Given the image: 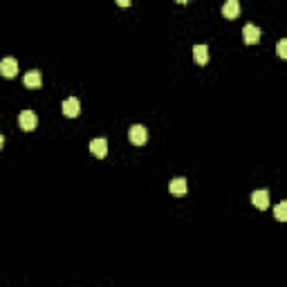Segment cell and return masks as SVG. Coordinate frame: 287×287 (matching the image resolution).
Masks as SVG:
<instances>
[{
  "mask_svg": "<svg viewBox=\"0 0 287 287\" xmlns=\"http://www.w3.org/2000/svg\"><path fill=\"white\" fill-rule=\"evenodd\" d=\"M128 139H130V144H135V146H144V144L148 142V130H146V126H142V123L130 126Z\"/></svg>",
  "mask_w": 287,
  "mask_h": 287,
  "instance_id": "cell-1",
  "label": "cell"
},
{
  "mask_svg": "<svg viewBox=\"0 0 287 287\" xmlns=\"http://www.w3.org/2000/svg\"><path fill=\"white\" fill-rule=\"evenodd\" d=\"M18 126L23 128V130H36V126H38V117H36V112H32V110H23L21 115H18Z\"/></svg>",
  "mask_w": 287,
  "mask_h": 287,
  "instance_id": "cell-2",
  "label": "cell"
},
{
  "mask_svg": "<svg viewBox=\"0 0 287 287\" xmlns=\"http://www.w3.org/2000/svg\"><path fill=\"white\" fill-rule=\"evenodd\" d=\"M0 74L5 76V79H14L18 74V61L7 56V59L0 61Z\"/></svg>",
  "mask_w": 287,
  "mask_h": 287,
  "instance_id": "cell-3",
  "label": "cell"
},
{
  "mask_svg": "<svg viewBox=\"0 0 287 287\" xmlns=\"http://www.w3.org/2000/svg\"><path fill=\"white\" fill-rule=\"evenodd\" d=\"M251 202H254L256 209H261V211L269 209V191H265V189L254 191V193H251Z\"/></svg>",
  "mask_w": 287,
  "mask_h": 287,
  "instance_id": "cell-4",
  "label": "cell"
},
{
  "mask_svg": "<svg viewBox=\"0 0 287 287\" xmlns=\"http://www.w3.org/2000/svg\"><path fill=\"white\" fill-rule=\"evenodd\" d=\"M61 108H63V115H65V117H79V115H81V101L76 99V96H70V99H65Z\"/></svg>",
  "mask_w": 287,
  "mask_h": 287,
  "instance_id": "cell-5",
  "label": "cell"
},
{
  "mask_svg": "<svg viewBox=\"0 0 287 287\" xmlns=\"http://www.w3.org/2000/svg\"><path fill=\"white\" fill-rule=\"evenodd\" d=\"M242 41H245L247 45H256V43L261 41V27L245 25V29H242Z\"/></svg>",
  "mask_w": 287,
  "mask_h": 287,
  "instance_id": "cell-6",
  "label": "cell"
},
{
  "mask_svg": "<svg viewBox=\"0 0 287 287\" xmlns=\"http://www.w3.org/2000/svg\"><path fill=\"white\" fill-rule=\"evenodd\" d=\"M90 153L95 155V157H99V160H101V157H106V155H108V142L103 137L92 139V142H90Z\"/></svg>",
  "mask_w": 287,
  "mask_h": 287,
  "instance_id": "cell-7",
  "label": "cell"
},
{
  "mask_svg": "<svg viewBox=\"0 0 287 287\" xmlns=\"http://www.w3.org/2000/svg\"><path fill=\"white\" fill-rule=\"evenodd\" d=\"M23 83H25L27 88L36 90V88H41L43 85V74L38 72V70H29V72L25 74V79H23Z\"/></svg>",
  "mask_w": 287,
  "mask_h": 287,
  "instance_id": "cell-8",
  "label": "cell"
},
{
  "mask_svg": "<svg viewBox=\"0 0 287 287\" xmlns=\"http://www.w3.org/2000/svg\"><path fill=\"white\" fill-rule=\"evenodd\" d=\"M168 191L173 193V195L182 197L186 191H189V184H186V180H184V177H175V180H170V184H168Z\"/></svg>",
  "mask_w": 287,
  "mask_h": 287,
  "instance_id": "cell-9",
  "label": "cell"
},
{
  "mask_svg": "<svg viewBox=\"0 0 287 287\" xmlns=\"http://www.w3.org/2000/svg\"><path fill=\"white\" fill-rule=\"evenodd\" d=\"M222 14H224V18H229V21L238 18V14H240V2H238V0H229L227 5L222 7Z\"/></svg>",
  "mask_w": 287,
  "mask_h": 287,
  "instance_id": "cell-10",
  "label": "cell"
},
{
  "mask_svg": "<svg viewBox=\"0 0 287 287\" xmlns=\"http://www.w3.org/2000/svg\"><path fill=\"white\" fill-rule=\"evenodd\" d=\"M193 59H195L197 65H204L209 61V48L207 45H195L193 48Z\"/></svg>",
  "mask_w": 287,
  "mask_h": 287,
  "instance_id": "cell-11",
  "label": "cell"
},
{
  "mask_svg": "<svg viewBox=\"0 0 287 287\" xmlns=\"http://www.w3.org/2000/svg\"><path fill=\"white\" fill-rule=\"evenodd\" d=\"M274 215H276V220L285 222V220H287V202L276 204V207H274Z\"/></svg>",
  "mask_w": 287,
  "mask_h": 287,
  "instance_id": "cell-12",
  "label": "cell"
},
{
  "mask_svg": "<svg viewBox=\"0 0 287 287\" xmlns=\"http://www.w3.org/2000/svg\"><path fill=\"white\" fill-rule=\"evenodd\" d=\"M278 56H281V59H287V41L285 38L278 41Z\"/></svg>",
  "mask_w": 287,
  "mask_h": 287,
  "instance_id": "cell-13",
  "label": "cell"
},
{
  "mask_svg": "<svg viewBox=\"0 0 287 287\" xmlns=\"http://www.w3.org/2000/svg\"><path fill=\"white\" fill-rule=\"evenodd\" d=\"M117 5H119V7H130V0H119Z\"/></svg>",
  "mask_w": 287,
  "mask_h": 287,
  "instance_id": "cell-14",
  "label": "cell"
},
{
  "mask_svg": "<svg viewBox=\"0 0 287 287\" xmlns=\"http://www.w3.org/2000/svg\"><path fill=\"white\" fill-rule=\"evenodd\" d=\"M5 146V137H2V133H0V148Z\"/></svg>",
  "mask_w": 287,
  "mask_h": 287,
  "instance_id": "cell-15",
  "label": "cell"
}]
</instances>
